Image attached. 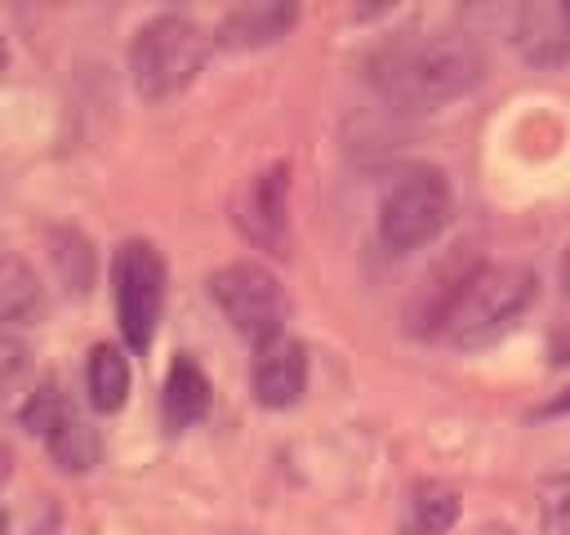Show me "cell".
Returning a JSON list of instances; mask_svg holds the SVG:
<instances>
[{
	"mask_svg": "<svg viewBox=\"0 0 570 535\" xmlns=\"http://www.w3.org/2000/svg\"><path fill=\"white\" fill-rule=\"evenodd\" d=\"M249 383H254L258 406H267V410L294 406L303 397V388H307V352H303V343L289 330L267 339V343H258L254 348V366H249Z\"/></svg>",
	"mask_w": 570,
	"mask_h": 535,
	"instance_id": "cell-9",
	"label": "cell"
},
{
	"mask_svg": "<svg viewBox=\"0 0 570 535\" xmlns=\"http://www.w3.org/2000/svg\"><path fill=\"white\" fill-rule=\"evenodd\" d=\"M459 490L445 481H414L401 517V535H445L459 522Z\"/></svg>",
	"mask_w": 570,
	"mask_h": 535,
	"instance_id": "cell-13",
	"label": "cell"
},
{
	"mask_svg": "<svg viewBox=\"0 0 570 535\" xmlns=\"http://www.w3.org/2000/svg\"><path fill=\"white\" fill-rule=\"evenodd\" d=\"M566 410H570V383H566V388H561L552 401H543L534 415H539V419H552V415H566Z\"/></svg>",
	"mask_w": 570,
	"mask_h": 535,
	"instance_id": "cell-19",
	"label": "cell"
},
{
	"mask_svg": "<svg viewBox=\"0 0 570 535\" xmlns=\"http://www.w3.org/2000/svg\"><path fill=\"white\" fill-rule=\"evenodd\" d=\"M0 477H9V446L0 441Z\"/></svg>",
	"mask_w": 570,
	"mask_h": 535,
	"instance_id": "cell-21",
	"label": "cell"
},
{
	"mask_svg": "<svg viewBox=\"0 0 570 535\" xmlns=\"http://www.w3.org/2000/svg\"><path fill=\"white\" fill-rule=\"evenodd\" d=\"M85 388H89V406L102 410V415H116L129 397V361L116 343H98L89 352V366H85Z\"/></svg>",
	"mask_w": 570,
	"mask_h": 535,
	"instance_id": "cell-14",
	"label": "cell"
},
{
	"mask_svg": "<svg viewBox=\"0 0 570 535\" xmlns=\"http://www.w3.org/2000/svg\"><path fill=\"white\" fill-rule=\"evenodd\" d=\"M22 428L36 432L49 450V459L62 473H89L102 459V441L98 428L67 401V392L58 383H40L27 401H22Z\"/></svg>",
	"mask_w": 570,
	"mask_h": 535,
	"instance_id": "cell-7",
	"label": "cell"
},
{
	"mask_svg": "<svg viewBox=\"0 0 570 535\" xmlns=\"http://www.w3.org/2000/svg\"><path fill=\"white\" fill-rule=\"evenodd\" d=\"M539 294V276L530 263H517V259H490V263H476L472 272H463L436 321H441V334L459 348H481L490 339H499Z\"/></svg>",
	"mask_w": 570,
	"mask_h": 535,
	"instance_id": "cell-2",
	"label": "cell"
},
{
	"mask_svg": "<svg viewBox=\"0 0 570 535\" xmlns=\"http://www.w3.org/2000/svg\"><path fill=\"white\" fill-rule=\"evenodd\" d=\"M236 227H240L245 241H254L258 250L285 254V245H289V165H285V160L258 169V174L240 187Z\"/></svg>",
	"mask_w": 570,
	"mask_h": 535,
	"instance_id": "cell-8",
	"label": "cell"
},
{
	"mask_svg": "<svg viewBox=\"0 0 570 535\" xmlns=\"http://www.w3.org/2000/svg\"><path fill=\"white\" fill-rule=\"evenodd\" d=\"M9 67V45H4V36H0V71Z\"/></svg>",
	"mask_w": 570,
	"mask_h": 535,
	"instance_id": "cell-23",
	"label": "cell"
},
{
	"mask_svg": "<svg viewBox=\"0 0 570 535\" xmlns=\"http://www.w3.org/2000/svg\"><path fill=\"white\" fill-rule=\"evenodd\" d=\"M36 312H40V281H36V272L18 254L0 250V325L31 321Z\"/></svg>",
	"mask_w": 570,
	"mask_h": 535,
	"instance_id": "cell-15",
	"label": "cell"
},
{
	"mask_svg": "<svg viewBox=\"0 0 570 535\" xmlns=\"http://www.w3.org/2000/svg\"><path fill=\"white\" fill-rule=\"evenodd\" d=\"M561 281H566V294H570V245H566V263H561Z\"/></svg>",
	"mask_w": 570,
	"mask_h": 535,
	"instance_id": "cell-22",
	"label": "cell"
},
{
	"mask_svg": "<svg viewBox=\"0 0 570 535\" xmlns=\"http://www.w3.org/2000/svg\"><path fill=\"white\" fill-rule=\"evenodd\" d=\"M209 299L218 303V312L227 317V325L249 339L254 348L285 334V312H289V299L281 290V281L263 268V263H227L209 276Z\"/></svg>",
	"mask_w": 570,
	"mask_h": 535,
	"instance_id": "cell-6",
	"label": "cell"
},
{
	"mask_svg": "<svg viewBox=\"0 0 570 535\" xmlns=\"http://www.w3.org/2000/svg\"><path fill=\"white\" fill-rule=\"evenodd\" d=\"M209 58V36L187 13H156L129 40V80L138 98L165 103L183 94Z\"/></svg>",
	"mask_w": 570,
	"mask_h": 535,
	"instance_id": "cell-3",
	"label": "cell"
},
{
	"mask_svg": "<svg viewBox=\"0 0 570 535\" xmlns=\"http://www.w3.org/2000/svg\"><path fill=\"white\" fill-rule=\"evenodd\" d=\"M49 254H53V268L67 281V290H89V281H94V250H89V241L80 232L53 227L49 232Z\"/></svg>",
	"mask_w": 570,
	"mask_h": 535,
	"instance_id": "cell-16",
	"label": "cell"
},
{
	"mask_svg": "<svg viewBox=\"0 0 570 535\" xmlns=\"http://www.w3.org/2000/svg\"><path fill=\"white\" fill-rule=\"evenodd\" d=\"M294 22H298V4H289V0H249V4H236L218 22L214 45L218 49H263V45H276Z\"/></svg>",
	"mask_w": 570,
	"mask_h": 535,
	"instance_id": "cell-11",
	"label": "cell"
},
{
	"mask_svg": "<svg viewBox=\"0 0 570 535\" xmlns=\"http://www.w3.org/2000/svg\"><path fill=\"white\" fill-rule=\"evenodd\" d=\"M0 535H9V513L0 508Z\"/></svg>",
	"mask_w": 570,
	"mask_h": 535,
	"instance_id": "cell-24",
	"label": "cell"
},
{
	"mask_svg": "<svg viewBox=\"0 0 570 535\" xmlns=\"http://www.w3.org/2000/svg\"><path fill=\"white\" fill-rule=\"evenodd\" d=\"M450 214H454L450 178L436 165H414L379 201V241L387 254H414L445 232Z\"/></svg>",
	"mask_w": 570,
	"mask_h": 535,
	"instance_id": "cell-4",
	"label": "cell"
},
{
	"mask_svg": "<svg viewBox=\"0 0 570 535\" xmlns=\"http://www.w3.org/2000/svg\"><path fill=\"white\" fill-rule=\"evenodd\" d=\"M18 366H22V348L9 334H0V379H9Z\"/></svg>",
	"mask_w": 570,
	"mask_h": 535,
	"instance_id": "cell-18",
	"label": "cell"
},
{
	"mask_svg": "<svg viewBox=\"0 0 570 535\" xmlns=\"http://www.w3.org/2000/svg\"><path fill=\"white\" fill-rule=\"evenodd\" d=\"M209 401H214V392H209L205 370L196 366V357L178 352L174 366H169V374H165V392H160L165 428H169V432H183V428L200 424V419L209 415Z\"/></svg>",
	"mask_w": 570,
	"mask_h": 535,
	"instance_id": "cell-12",
	"label": "cell"
},
{
	"mask_svg": "<svg viewBox=\"0 0 570 535\" xmlns=\"http://www.w3.org/2000/svg\"><path fill=\"white\" fill-rule=\"evenodd\" d=\"M481 76L485 58L463 31H405L374 58V85L401 111H436L472 94Z\"/></svg>",
	"mask_w": 570,
	"mask_h": 535,
	"instance_id": "cell-1",
	"label": "cell"
},
{
	"mask_svg": "<svg viewBox=\"0 0 570 535\" xmlns=\"http://www.w3.org/2000/svg\"><path fill=\"white\" fill-rule=\"evenodd\" d=\"M512 45L534 67L570 62V0H530L512 18Z\"/></svg>",
	"mask_w": 570,
	"mask_h": 535,
	"instance_id": "cell-10",
	"label": "cell"
},
{
	"mask_svg": "<svg viewBox=\"0 0 570 535\" xmlns=\"http://www.w3.org/2000/svg\"><path fill=\"white\" fill-rule=\"evenodd\" d=\"M543 535H570V473H552L539 486Z\"/></svg>",
	"mask_w": 570,
	"mask_h": 535,
	"instance_id": "cell-17",
	"label": "cell"
},
{
	"mask_svg": "<svg viewBox=\"0 0 570 535\" xmlns=\"http://www.w3.org/2000/svg\"><path fill=\"white\" fill-rule=\"evenodd\" d=\"M476 535H517L508 522H485V526H476Z\"/></svg>",
	"mask_w": 570,
	"mask_h": 535,
	"instance_id": "cell-20",
	"label": "cell"
},
{
	"mask_svg": "<svg viewBox=\"0 0 570 535\" xmlns=\"http://www.w3.org/2000/svg\"><path fill=\"white\" fill-rule=\"evenodd\" d=\"M111 294H116V321L134 352L151 348L160 308H165V259L151 241L129 236L111 254Z\"/></svg>",
	"mask_w": 570,
	"mask_h": 535,
	"instance_id": "cell-5",
	"label": "cell"
}]
</instances>
